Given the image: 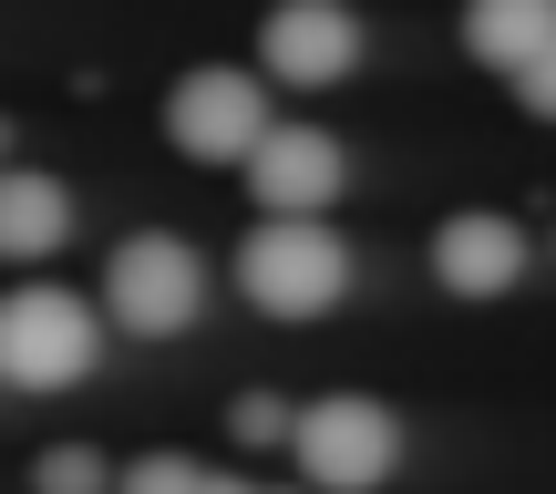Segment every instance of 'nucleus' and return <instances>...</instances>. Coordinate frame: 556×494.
<instances>
[{
	"mask_svg": "<svg viewBox=\"0 0 556 494\" xmlns=\"http://www.w3.org/2000/svg\"><path fill=\"white\" fill-rule=\"evenodd\" d=\"M197 309H206V257L176 227H135V238L103 257V319L124 340H176Z\"/></svg>",
	"mask_w": 556,
	"mask_h": 494,
	"instance_id": "obj_3",
	"label": "nucleus"
},
{
	"mask_svg": "<svg viewBox=\"0 0 556 494\" xmlns=\"http://www.w3.org/2000/svg\"><path fill=\"white\" fill-rule=\"evenodd\" d=\"M31 494H124V474L93 454V443H52V454L31 464Z\"/></svg>",
	"mask_w": 556,
	"mask_h": 494,
	"instance_id": "obj_11",
	"label": "nucleus"
},
{
	"mask_svg": "<svg viewBox=\"0 0 556 494\" xmlns=\"http://www.w3.org/2000/svg\"><path fill=\"white\" fill-rule=\"evenodd\" d=\"M289 494H309V484H289Z\"/></svg>",
	"mask_w": 556,
	"mask_h": 494,
	"instance_id": "obj_17",
	"label": "nucleus"
},
{
	"mask_svg": "<svg viewBox=\"0 0 556 494\" xmlns=\"http://www.w3.org/2000/svg\"><path fill=\"white\" fill-rule=\"evenodd\" d=\"M103 360V309L83 289H52V278H21L0 289V381L11 392H73Z\"/></svg>",
	"mask_w": 556,
	"mask_h": 494,
	"instance_id": "obj_1",
	"label": "nucleus"
},
{
	"mask_svg": "<svg viewBox=\"0 0 556 494\" xmlns=\"http://www.w3.org/2000/svg\"><path fill=\"white\" fill-rule=\"evenodd\" d=\"M0 165H21V155H11V124H0Z\"/></svg>",
	"mask_w": 556,
	"mask_h": 494,
	"instance_id": "obj_16",
	"label": "nucleus"
},
{
	"mask_svg": "<svg viewBox=\"0 0 556 494\" xmlns=\"http://www.w3.org/2000/svg\"><path fill=\"white\" fill-rule=\"evenodd\" d=\"M289 454H299V474H309V494H371V484L402 474V422H392V402H371V392H330V402L299 413Z\"/></svg>",
	"mask_w": 556,
	"mask_h": 494,
	"instance_id": "obj_4",
	"label": "nucleus"
},
{
	"mask_svg": "<svg viewBox=\"0 0 556 494\" xmlns=\"http://www.w3.org/2000/svg\"><path fill=\"white\" fill-rule=\"evenodd\" d=\"M516 103H526L536 124H556V52H546V62H526V73H516Z\"/></svg>",
	"mask_w": 556,
	"mask_h": 494,
	"instance_id": "obj_14",
	"label": "nucleus"
},
{
	"mask_svg": "<svg viewBox=\"0 0 556 494\" xmlns=\"http://www.w3.org/2000/svg\"><path fill=\"white\" fill-rule=\"evenodd\" d=\"M238 289H248V309H268V319H319V309L351 299V248L319 217H258L238 238Z\"/></svg>",
	"mask_w": 556,
	"mask_h": 494,
	"instance_id": "obj_2",
	"label": "nucleus"
},
{
	"mask_svg": "<svg viewBox=\"0 0 556 494\" xmlns=\"http://www.w3.org/2000/svg\"><path fill=\"white\" fill-rule=\"evenodd\" d=\"M217 474L206 464H186V454H135L124 464V494H206Z\"/></svg>",
	"mask_w": 556,
	"mask_h": 494,
	"instance_id": "obj_12",
	"label": "nucleus"
},
{
	"mask_svg": "<svg viewBox=\"0 0 556 494\" xmlns=\"http://www.w3.org/2000/svg\"><path fill=\"white\" fill-rule=\"evenodd\" d=\"M62 238H73V197H62V176L0 165V257H62Z\"/></svg>",
	"mask_w": 556,
	"mask_h": 494,
	"instance_id": "obj_10",
	"label": "nucleus"
},
{
	"mask_svg": "<svg viewBox=\"0 0 556 494\" xmlns=\"http://www.w3.org/2000/svg\"><path fill=\"white\" fill-rule=\"evenodd\" d=\"M165 144L197 165H248L268 144V83L238 73V62H206L165 93Z\"/></svg>",
	"mask_w": 556,
	"mask_h": 494,
	"instance_id": "obj_5",
	"label": "nucleus"
},
{
	"mask_svg": "<svg viewBox=\"0 0 556 494\" xmlns=\"http://www.w3.org/2000/svg\"><path fill=\"white\" fill-rule=\"evenodd\" d=\"M258 62L289 93H330V83L361 73V11L351 0H278L258 31Z\"/></svg>",
	"mask_w": 556,
	"mask_h": 494,
	"instance_id": "obj_6",
	"label": "nucleus"
},
{
	"mask_svg": "<svg viewBox=\"0 0 556 494\" xmlns=\"http://www.w3.org/2000/svg\"><path fill=\"white\" fill-rule=\"evenodd\" d=\"M227 433H238V443H289V433H299V413H289L278 392H238V413H227Z\"/></svg>",
	"mask_w": 556,
	"mask_h": 494,
	"instance_id": "obj_13",
	"label": "nucleus"
},
{
	"mask_svg": "<svg viewBox=\"0 0 556 494\" xmlns=\"http://www.w3.org/2000/svg\"><path fill=\"white\" fill-rule=\"evenodd\" d=\"M206 494H258V484H238V474H217V484H206Z\"/></svg>",
	"mask_w": 556,
	"mask_h": 494,
	"instance_id": "obj_15",
	"label": "nucleus"
},
{
	"mask_svg": "<svg viewBox=\"0 0 556 494\" xmlns=\"http://www.w3.org/2000/svg\"><path fill=\"white\" fill-rule=\"evenodd\" d=\"M422 257H433V289H454V299H505V289L526 278V257H536V248H526L516 217L464 206V217L433 227V248H422Z\"/></svg>",
	"mask_w": 556,
	"mask_h": 494,
	"instance_id": "obj_8",
	"label": "nucleus"
},
{
	"mask_svg": "<svg viewBox=\"0 0 556 494\" xmlns=\"http://www.w3.org/2000/svg\"><path fill=\"white\" fill-rule=\"evenodd\" d=\"M464 52L516 83L526 62L556 52V0H464Z\"/></svg>",
	"mask_w": 556,
	"mask_h": 494,
	"instance_id": "obj_9",
	"label": "nucleus"
},
{
	"mask_svg": "<svg viewBox=\"0 0 556 494\" xmlns=\"http://www.w3.org/2000/svg\"><path fill=\"white\" fill-rule=\"evenodd\" d=\"M340 186H351V155H340L330 124H268V144L248 155V197H258V217H330Z\"/></svg>",
	"mask_w": 556,
	"mask_h": 494,
	"instance_id": "obj_7",
	"label": "nucleus"
}]
</instances>
